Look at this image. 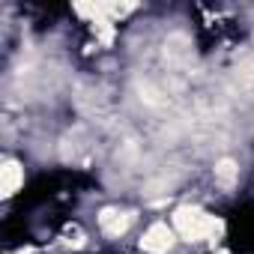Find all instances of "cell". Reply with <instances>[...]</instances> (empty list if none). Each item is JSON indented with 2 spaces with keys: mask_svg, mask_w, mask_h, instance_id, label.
<instances>
[{
  "mask_svg": "<svg viewBox=\"0 0 254 254\" xmlns=\"http://www.w3.org/2000/svg\"><path fill=\"white\" fill-rule=\"evenodd\" d=\"M99 224H102V230H105L108 236H120V233L129 230V224H132V212L117 209V206H108V209L99 212Z\"/></svg>",
  "mask_w": 254,
  "mask_h": 254,
  "instance_id": "3957f363",
  "label": "cell"
},
{
  "mask_svg": "<svg viewBox=\"0 0 254 254\" xmlns=\"http://www.w3.org/2000/svg\"><path fill=\"white\" fill-rule=\"evenodd\" d=\"M21 183H24L21 168H18L15 162H6V165H3V194H12Z\"/></svg>",
  "mask_w": 254,
  "mask_h": 254,
  "instance_id": "277c9868",
  "label": "cell"
},
{
  "mask_svg": "<svg viewBox=\"0 0 254 254\" xmlns=\"http://www.w3.org/2000/svg\"><path fill=\"white\" fill-rule=\"evenodd\" d=\"M174 230H177L183 239L197 242V239L212 236V233L218 230V221H215L212 215H206L203 209H197V206H180V209L174 212Z\"/></svg>",
  "mask_w": 254,
  "mask_h": 254,
  "instance_id": "6da1fadb",
  "label": "cell"
},
{
  "mask_svg": "<svg viewBox=\"0 0 254 254\" xmlns=\"http://www.w3.org/2000/svg\"><path fill=\"white\" fill-rule=\"evenodd\" d=\"M165 54L171 57V60H183V57H189V39L186 36H171L168 42H165Z\"/></svg>",
  "mask_w": 254,
  "mask_h": 254,
  "instance_id": "5b68a950",
  "label": "cell"
},
{
  "mask_svg": "<svg viewBox=\"0 0 254 254\" xmlns=\"http://www.w3.org/2000/svg\"><path fill=\"white\" fill-rule=\"evenodd\" d=\"M236 177H239V171H236V165H233L230 159H221V162L215 165V180H218V183L233 186V183H236Z\"/></svg>",
  "mask_w": 254,
  "mask_h": 254,
  "instance_id": "8992f818",
  "label": "cell"
},
{
  "mask_svg": "<svg viewBox=\"0 0 254 254\" xmlns=\"http://www.w3.org/2000/svg\"><path fill=\"white\" fill-rule=\"evenodd\" d=\"M171 245H174V230L168 224H153L141 239V248L150 251V254H165Z\"/></svg>",
  "mask_w": 254,
  "mask_h": 254,
  "instance_id": "7a4b0ae2",
  "label": "cell"
}]
</instances>
